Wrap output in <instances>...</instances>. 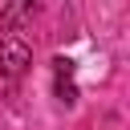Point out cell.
Masks as SVG:
<instances>
[{
	"label": "cell",
	"instance_id": "6da1fadb",
	"mask_svg": "<svg viewBox=\"0 0 130 130\" xmlns=\"http://www.w3.org/2000/svg\"><path fill=\"white\" fill-rule=\"evenodd\" d=\"M28 61H32V53H28V45H24V41H16V37H4V41H0V73L20 77Z\"/></svg>",
	"mask_w": 130,
	"mask_h": 130
},
{
	"label": "cell",
	"instance_id": "3957f363",
	"mask_svg": "<svg viewBox=\"0 0 130 130\" xmlns=\"http://www.w3.org/2000/svg\"><path fill=\"white\" fill-rule=\"evenodd\" d=\"M53 69H57V73H73V61H69V57H53Z\"/></svg>",
	"mask_w": 130,
	"mask_h": 130
},
{
	"label": "cell",
	"instance_id": "7a4b0ae2",
	"mask_svg": "<svg viewBox=\"0 0 130 130\" xmlns=\"http://www.w3.org/2000/svg\"><path fill=\"white\" fill-rule=\"evenodd\" d=\"M57 98H61L65 106H73V102H77V85L69 81V73H57Z\"/></svg>",
	"mask_w": 130,
	"mask_h": 130
}]
</instances>
